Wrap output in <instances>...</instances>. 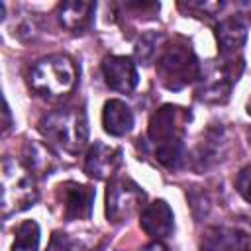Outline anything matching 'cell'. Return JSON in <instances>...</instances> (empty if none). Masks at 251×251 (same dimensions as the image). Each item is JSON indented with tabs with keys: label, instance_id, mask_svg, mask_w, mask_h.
<instances>
[{
	"label": "cell",
	"instance_id": "9",
	"mask_svg": "<svg viewBox=\"0 0 251 251\" xmlns=\"http://www.w3.org/2000/svg\"><path fill=\"white\" fill-rule=\"evenodd\" d=\"M102 75L106 84L116 92H131L137 86V69L129 57L110 55L102 61Z\"/></svg>",
	"mask_w": 251,
	"mask_h": 251
},
{
	"label": "cell",
	"instance_id": "24",
	"mask_svg": "<svg viewBox=\"0 0 251 251\" xmlns=\"http://www.w3.org/2000/svg\"><path fill=\"white\" fill-rule=\"evenodd\" d=\"M245 251H251V249H245Z\"/></svg>",
	"mask_w": 251,
	"mask_h": 251
},
{
	"label": "cell",
	"instance_id": "12",
	"mask_svg": "<svg viewBox=\"0 0 251 251\" xmlns=\"http://www.w3.org/2000/svg\"><path fill=\"white\" fill-rule=\"evenodd\" d=\"M139 226L153 239L169 237L175 229V216H173L171 206L165 200H155V202L147 204L141 210Z\"/></svg>",
	"mask_w": 251,
	"mask_h": 251
},
{
	"label": "cell",
	"instance_id": "17",
	"mask_svg": "<svg viewBox=\"0 0 251 251\" xmlns=\"http://www.w3.org/2000/svg\"><path fill=\"white\" fill-rule=\"evenodd\" d=\"M37 249H39V226L33 220H25L14 229L12 251H37Z\"/></svg>",
	"mask_w": 251,
	"mask_h": 251
},
{
	"label": "cell",
	"instance_id": "11",
	"mask_svg": "<svg viewBox=\"0 0 251 251\" xmlns=\"http://www.w3.org/2000/svg\"><path fill=\"white\" fill-rule=\"evenodd\" d=\"M251 235L229 226H212L202 233V251H245Z\"/></svg>",
	"mask_w": 251,
	"mask_h": 251
},
{
	"label": "cell",
	"instance_id": "18",
	"mask_svg": "<svg viewBox=\"0 0 251 251\" xmlns=\"http://www.w3.org/2000/svg\"><path fill=\"white\" fill-rule=\"evenodd\" d=\"M159 39H161V33H157V31H147V33H143L139 37V41L135 45V57H137L139 63L147 65V63L153 61V57L157 53Z\"/></svg>",
	"mask_w": 251,
	"mask_h": 251
},
{
	"label": "cell",
	"instance_id": "22",
	"mask_svg": "<svg viewBox=\"0 0 251 251\" xmlns=\"http://www.w3.org/2000/svg\"><path fill=\"white\" fill-rule=\"evenodd\" d=\"M10 126H12V124H10V108H8V104L4 102V133L10 129Z\"/></svg>",
	"mask_w": 251,
	"mask_h": 251
},
{
	"label": "cell",
	"instance_id": "10",
	"mask_svg": "<svg viewBox=\"0 0 251 251\" xmlns=\"http://www.w3.org/2000/svg\"><path fill=\"white\" fill-rule=\"evenodd\" d=\"M122 163V151L118 147L106 145L102 141H94L84 157V173L90 178H108L116 173Z\"/></svg>",
	"mask_w": 251,
	"mask_h": 251
},
{
	"label": "cell",
	"instance_id": "13",
	"mask_svg": "<svg viewBox=\"0 0 251 251\" xmlns=\"http://www.w3.org/2000/svg\"><path fill=\"white\" fill-rule=\"evenodd\" d=\"M96 4L86 0H67L57 6V20L59 24L71 33H82L90 27Z\"/></svg>",
	"mask_w": 251,
	"mask_h": 251
},
{
	"label": "cell",
	"instance_id": "4",
	"mask_svg": "<svg viewBox=\"0 0 251 251\" xmlns=\"http://www.w3.org/2000/svg\"><path fill=\"white\" fill-rule=\"evenodd\" d=\"M157 76L169 90H180L200 78V65L184 39L169 43L157 59Z\"/></svg>",
	"mask_w": 251,
	"mask_h": 251
},
{
	"label": "cell",
	"instance_id": "6",
	"mask_svg": "<svg viewBox=\"0 0 251 251\" xmlns=\"http://www.w3.org/2000/svg\"><path fill=\"white\" fill-rule=\"evenodd\" d=\"M145 192L127 176L112 178L106 188V216L112 224L127 222L143 208Z\"/></svg>",
	"mask_w": 251,
	"mask_h": 251
},
{
	"label": "cell",
	"instance_id": "7",
	"mask_svg": "<svg viewBox=\"0 0 251 251\" xmlns=\"http://www.w3.org/2000/svg\"><path fill=\"white\" fill-rule=\"evenodd\" d=\"M243 71L241 57H224L222 65L206 75L196 88V98L206 104H224L229 98L233 82L239 78Z\"/></svg>",
	"mask_w": 251,
	"mask_h": 251
},
{
	"label": "cell",
	"instance_id": "5",
	"mask_svg": "<svg viewBox=\"0 0 251 251\" xmlns=\"http://www.w3.org/2000/svg\"><path fill=\"white\" fill-rule=\"evenodd\" d=\"M37 200L33 175L16 159L6 157L2 163V216L27 210Z\"/></svg>",
	"mask_w": 251,
	"mask_h": 251
},
{
	"label": "cell",
	"instance_id": "23",
	"mask_svg": "<svg viewBox=\"0 0 251 251\" xmlns=\"http://www.w3.org/2000/svg\"><path fill=\"white\" fill-rule=\"evenodd\" d=\"M247 114L251 116V98H249V102H247Z\"/></svg>",
	"mask_w": 251,
	"mask_h": 251
},
{
	"label": "cell",
	"instance_id": "1",
	"mask_svg": "<svg viewBox=\"0 0 251 251\" xmlns=\"http://www.w3.org/2000/svg\"><path fill=\"white\" fill-rule=\"evenodd\" d=\"M188 120H190V114L173 104L161 106L151 116L147 137L153 145L155 159L167 169H176L182 161L184 126L188 124Z\"/></svg>",
	"mask_w": 251,
	"mask_h": 251
},
{
	"label": "cell",
	"instance_id": "19",
	"mask_svg": "<svg viewBox=\"0 0 251 251\" xmlns=\"http://www.w3.org/2000/svg\"><path fill=\"white\" fill-rule=\"evenodd\" d=\"M47 251H86V249H84L80 243L69 239L65 233H55Z\"/></svg>",
	"mask_w": 251,
	"mask_h": 251
},
{
	"label": "cell",
	"instance_id": "2",
	"mask_svg": "<svg viewBox=\"0 0 251 251\" xmlns=\"http://www.w3.org/2000/svg\"><path fill=\"white\" fill-rule=\"evenodd\" d=\"M76 84V67L69 55L55 53L33 63L29 69V86L43 98L57 100L67 96Z\"/></svg>",
	"mask_w": 251,
	"mask_h": 251
},
{
	"label": "cell",
	"instance_id": "16",
	"mask_svg": "<svg viewBox=\"0 0 251 251\" xmlns=\"http://www.w3.org/2000/svg\"><path fill=\"white\" fill-rule=\"evenodd\" d=\"M22 155H24V167L31 175H49L57 167V159L53 151L39 141H27L24 145Z\"/></svg>",
	"mask_w": 251,
	"mask_h": 251
},
{
	"label": "cell",
	"instance_id": "14",
	"mask_svg": "<svg viewBox=\"0 0 251 251\" xmlns=\"http://www.w3.org/2000/svg\"><path fill=\"white\" fill-rule=\"evenodd\" d=\"M216 39L222 57H235L247 39V25L241 18H226L216 25Z\"/></svg>",
	"mask_w": 251,
	"mask_h": 251
},
{
	"label": "cell",
	"instance_id": "8",
	"mask_svg": "<svg viewBox=\"0 0 251 251\" xmlns=\"http://www.w3.org/2000/svg\"><path fill=\"white\" fill-rule=\"evenodd\" d=\"M57 202L61 206V216L67 222L73 220H88L94 204V188L67 180L57 186Z\"/></svg>",
	"mask_w": 251,
	"mask_h": 251
},
{
	"label": "cell",
	"instance_id": "20",
	"mask_svg": "<svg viewBox=\"0 0 251 251\" xmlns=\"http://www.w3.org/2000/svg\"><path fill=\"white\" fill-rule=\"evenodd\" d=\"M235 188H237V192L251 204V165L243 167V169L237 173Z\"/></svg>",
	"mask_w": 251,
	"mask_h": 251
},
{
	"label": "cell",
	"instance_id": "3",
	"mask_svg": "<svg viewBox=\"0 0 251 251\" xmlns=\"http://www.w3.org/2000/svg\"><path fill=\"white\" fill-rule=\"evenodd\" d=\"M41 133L59 149L78 153L88 141V120L84 110L63 108L45 114L39 120Z\"/></svg>",
	"mask_w": 251,
	"mask_h": 251
},
{
	"label": "cell",
	"instance_id": "21",
	"mask_svg": "<svg viewBox=\"0 0 251 251\" xmlns=\"http://www.w3.org/2000/svg\"><path fill=\"white\" fill-rule=\"evenodd\" d=\"M141 251H169L163 243H159V241H155V243H151V245H147V247H143Z\"/></svg>",
	"mask_w": 251,
	"mask_h": 251
},
{
	"label": "cell",
	"instance_id": "15",
	"mask_svg": "<svg viewBox=\"0 0 251 251\" xmlns=\"http://www.w3.org/2000/svg\"><path fill=\"white\" fill-rule=\"evenodd\" d=\"M102 126L106 133L114 137H122L133 127V112L122 100H116V98L108 100L102 110Z\"/></svg>",
	"mask_w": 251,
	"mask_h": 251
}]
</instances>
